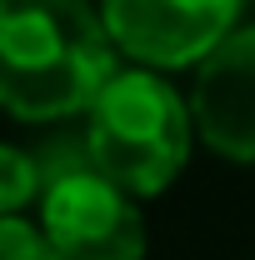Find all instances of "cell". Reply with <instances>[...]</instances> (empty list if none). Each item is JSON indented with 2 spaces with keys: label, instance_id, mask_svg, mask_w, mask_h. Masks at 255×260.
<instances>
[{
  "label": "cell",
  "instance_id": "cell-1",
  "mask_svg": "<svg viewBox=\"0 0 255 260\" xmlns=\"http://www.w3.org/2000/svg\"><path fill=\"white\" fill-rule=\"evenodd\" d=\"M115 75L90 0H0V110L30 125L85 115Z\"/></svg>",
  "mask_w": 255,
  "mask_h": 260
},
{
  "label": "cell",
  "instance_id": "cell-2",
  "mask_svg": "<svg viewBox=\"0 0 255 260\" xmlns=\"http://www.w3.org/2000/svg\"><path fill=\"white\" fill-rule=\"evenodd\" d=\"M85 155L110 185L145 200L175 185V175L190 160V95H180L155 70H115L110 85L85 110Z\"/></svg>",
  "mask_w": 255,
  "mask_h": 260
},
{
  "label": "cell",
  "instance_id": "cell-3",
  "mask_svg": "<svg viewBox=\"0 0 255 260\" xmlns=\"http://www.w3.org/2000/svg\"><path fill=\"white\" fill-rule=\"evenodd\" d=\"M250 0H100V20L115 55L140 70H185L205 65L240 30Z\"/></svg>",
  "mask_w": 255,
  "mask_h": 260
},
{
  "label": "cell",
  "instance_id": "cell-4",
  "mask_svg": "<svg viewBox=\"0 0 255 260\" xmlns=\"http://www.w3.org/2000/svg\"><path fill=\"white\" fill-rule=\"evenodd\" d=\"M35 225L60 250V260H140L145 255V215H140L135 195L110 185L95 165L50 180L40 195Z\"/></svg>",
  "mask_w": 255,
  "mask_h": 260
},
{
  "label": "cell",
  "instance_id": "cell-5",
  "mask_svg": "<svg viewBox=\"0 0 255 260\" xmlns=\"http://www.w3.org/2000/svg\"><path fill=\"white\" fill-rule=\"evenodd\" d=\"M195 135L225 160L255 165V20L225 40L190 85Z\"/></svg>",
  "mask_w": 255,
  "mask_h": 260
},
{
  "label": "cell",
  "instance_id": "cell-6",
  "mask_svg": "<svg viewBox=\"0 0 255 260\" xmlns=\"http://www.w3.org/2000/svg\"><path fill=\"white\" fill-rule=\"evenodd\" d=\"M40 195H45V175H40L35 150H20V145L0 140V220H15Z\"/></svg>",
  "mask_w": 255,
  "mask_h": 260
},
{
  "label": "cell",
  "instance_id": "cell-7",
  "mask_svg": "<svg viewBox=\"0 0 255 260\" xmlns=\"http://www.w3.org/2000/svg\"><path fill=\"white\" fill-rule=\"evenodd\" d=\"M0 260H60V250L45 240V230L15 215V220H0Z\"/></svg>",
  "mask_w": 255,
  "mask_h": 260
},
{
  "label": "cell",
  "instance_id": "cell-8",
  "mask_svg": "<svg viewBox=\"0 0 255 260\" xmlns=\"http://www.w3.org/2000/svg\"><path fill=\"white\" fill-rule=\"evenodd\" d=\"M250 5H255V0H250ZM250 5H245V10H250Z\"/></svg>",
  "mask_w": 255,
  "mask_h": 260
}]
</instances>
